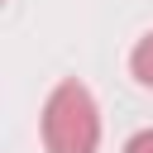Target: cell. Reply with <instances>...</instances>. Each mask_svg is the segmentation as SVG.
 I'll list each match as a JSON object with an SVG mask.
<instances>
[{"mask_svg":"<svg viewBox=\"0 0 153 153\" xmlns=\"http://www.w3.org/2000/svg\"><path fill=\"white\" fill-rule=\"evenodd\" d=\"M38 139L48 153H96L100 148V105L86 81L62 76L38 115Z\"/></svg>","mask_w":153,"mask_h":153,"instance_id":"6da1fadb","label":"cell"},{"mask_svg":"<svg viewBox=\"0 0 153 153\" xmlns=\"http://www.w3.org/2000/svg\"><path fill=\"white\" fill-rule=\"evenodd\" d=\"M129 72H134L139 86L153 91V33H143V38L134 43V53H129Z\"/></svg>","mask_w":153,"mask_h":153,"instance_id":"7a4b0ae2","label":"cell"},{"mask_svg":"<svg viewBox=\"0 0 153 153\" xmlns=\"http://www.w3.org/2000/svg\"><path fill=\"white\" fill-rule=\"evenodd\" d=\"M120 153H153V129H139V134H129Z\"/></svg>","mask_w":153,"mask_h":153,"instance_id":"3957f363","label":"cell"}]
</instances>
